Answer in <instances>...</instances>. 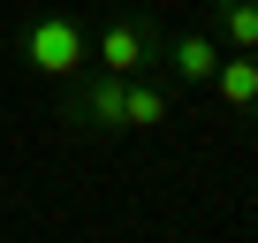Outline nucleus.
Listing matches in <instances>:
<instances>
[{
    "instance_id": "f257e3e1",
    "label": "nucleus",
    "mask_w": 258,
    "mask_h": 243,
    "mask_svg": "<svg viewBox=\"0 0 258 243\" xmlns=\"http://www.w3.org/2000/svg\"><path fill=\"white\" fill-rule=\"evenodd\" d=\"M16 53H23L31 76L76 84V76L91 69V31H84L76 16H23V23H16Z\"/></svg>"
},
{
    "instance_id": "f03ea898",
    "label": "nucleus",
    "mask_w": 258,
    "mask_h": 243,
    "mask_svg": "<svg viewBox=\"0 0 258 243\" xmlns=\"http://www.w3.org/2000/svg\"><path fill=\"white\" fill-rule=\"evenodd\" d=\"M121 84L129 76H106V69H84L61 99V130L76 137H121Z\"/></svg>"
},
{
    "instance_id": "7ed1b4c3",
    "label": "nucleus",
    "mask_w": 258,
    "mask_h": 243,
    "mask_svg": "<svg viewBox=\"0 0 258 243\" xmlns=\"http://www.w3.org/2000/svg\"><path fill=\"white\" fill-rule=\"evenodd\" d=\"M99 69L106 76H145V69H160V31L145 23V16H114V23H99Z\"/></svg>"
},
{
    "instance_id": "20e7f679",
    "label": "nucleus",
    "mask_w": 258,
    "mask_h": 243,
    "mask_svg": "<svg viewBox=\"0 0 258 243\" xmlns=\"http://www.w3.org/2000/svg\"><path fill=\"white\" fill-rule=\"evenodd\" d=\"M160 69H175V84H213L220 38H213V31H175V38L160 46Z\"/></svg>"
},
{
    "instance_id": "39448f33",
    "label": "nucleus",
    "mask_w": 258,
    "mask_h": 243,
    "mask_svg": "<svg viewBox=\"0 0 258 243\" xmlns=\"http://www.w3.org/2000/svg\"><path fill=\"white\" fill-rule=\"evenodd\" d=\"M167 106H175V91H167V84L129 76V84H121V137H145V130H160V122H167Z\"/></svg>"
},
{
    "instance_id": "423d86ee",
    "label": "nucleus",
    "mask_w": 258,
    "mask_h": 243,
    "mask_svg": "<svg viewBox=\"0 0 258 243\" xmlns=\"http://www.w3.org/2000/svg\"><path fill=\"white\" fill-rule=\"evenodd\" d=\"M213 84H220V106H235V114H258V53H220Z\"/></svg>"
},
{
    "instance_id": "0eeeda50",
    "label": "nucleus",
    "mask_w": 258,
    "mask_h": 243,
    "mask_svg": "<svg viewBox=\"0 0 258 243\" xmlns=\"http://www.w3.org/2000/svg\"><path fill=\"white\" fill-rule=\"evenodd\" d=\"M213 23H220L228 53H258V0H213Z\"/></svg>"
}]
</instances>
